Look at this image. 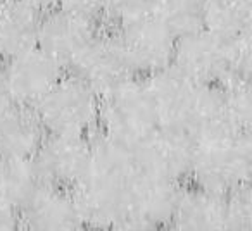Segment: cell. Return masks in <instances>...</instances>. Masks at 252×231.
I'll return each mask as SVG.
<instances>
[{
	"mask_svg": "<svg viewBox=\"0 0 252 231\" xmlns=\"http://www.w3.org/2000/svg\"><path fill=\"white\" fill-rule=\"evenodd\" d=\"M90 138L87 173L71 193L85 228L118 230L125 216L128 188L137 174L133 152L98 131Z\"/></svg>",
	"mask_w": 252,
	"mask_h": 231,
	"instance_id": "1",
	"label": "cell"
},
{
	"mask_svg": "<svg viewBox=\"0 0 252 231\" xmlns=\"http://www.w3.org/2000/svg\"><path fill=\"white\" fill-rule=\"evenodd\" d=\"M251 35L224 40L200 28L176 40L173 62L178 71L202 85L251 80Z\"/></svg>",
	"mask_w": 252,
	"mask_h": 231,
	"instance_id": "2",
	"label": "cell"
},
{
	"mask_svg": "<svg viewBox=\"0 0 252 231\" xmlns=\"http://www.w3.org/2000/svg\"><path fill=\"white\" fill-rule=\"evenodd\" d=\"M251 131L226 130L195 138L189 174L193 186L226 195L231 190L251 183Z\"/></svg>",
	"mask_w": 252,
	"mask_h": 231,
	"instance_id": "3",
	"label": "cell"
},
{
	"mask_svg": "<svg viewBox=\"0 0 252 231\" xmlns=\"http://www.w3.org/2000/svg\"><path fill=\"white\" fill-rule=\"evenodd\" d=\"M98 97L74 74H64L33 107L45 133L88 135L97 131Z\"/></svg>",
	"mask_w": 252,
	"mask_h": 231,
	"instance_id": "4",
	"label": "cell"
},
{
	"mask_svg": "<svg viewBox=\"0 0 252 231\" xmlns=\"http://www.w3.org/2000/svg\"><path fill=\"white\" fill-rule=\"evenodd\" d=\"M158 126L154 107L140 78L98 102V133L128 148L137 147Z\"/></svg>",
	"mask_w": 252,
	"mask_h": 231,
	"instance_id": "5",
	"label": "cell"
},
{
	"mask_svg": "<svg viewBox=\"0 0 252 231\" xmlns=\"http://www.w3.org/2000/svg\"><path fill=\"white\" fill-rule=\"evenodd\" d=\"M185 185L140 173L133 176L126 195V209L118 230L152 231L169 228Z\"/></svg>",
	"mask_w": 252,
	"mask_h": 231,
	"instance_id": "6",
	"label": "cell"
},
{
	"mask_svg": "<svg viewBox=\"0 0 252 231\" xmlns=\"http://www.w3.org/2000/svg\"><path fill=\"white\" fill-rule=\"evenodd\" d=\"M193 148L195 140L189 131L158 126L131 152L140 173L183 183L189 179Z\"/></svg>",
	"mask_w": 252,
	"mask_h": 231,
	"instance_id": "7",
	"label": "cell"
},
{
	"mask_svg": "<svg viewBox=\"0 0 252 231\" xmlns=\"http://www.w3.org/2000/svg\"><path fill=\"white\" fill-rule=\"evenodd\" d=\"M69 69L98 100L138 78L118 38L105 35H98Z\"/></svg>",
	"mask_w": 252,
	"mask_h": 231,
	"instance_id": "8",
	"label": "cell"
},
{
	"mask_svg": "<svg viewBox=\"0 0 252 231\" xmlns=\"http://www.w3.org/2000/svg\"><path fill=\"white\" fill-rule=\"evenodd\" d=\"M159 126L189 131L202 83L190 80L175 66L144 76L142 80Z\"/></svg>",
	"mask_w": 252,
	"mask_h": 231,
	"instance_id": "9",
	"label": "cell"
},
{
	"mask_svg": "<svg viewBox=\"0 0 252 231\" xmlns=\"http://www.w3.org/2000/svg\"><path fill=\"white\" fill-rule=\"evenodd\" d=\"M90 154V135L45 133L33 161L47 185L73 190L87 173Z\"/></svg>",
	"mask_w": 252,
	"mask_h": 231,
	"instance_id": "10",
	"label": "cell"
},
{
	"mask_svg": "<svg viewBox=\"0 0 252 231\" xmlns=\"http://www.w3.org/2000/svg\"><path fill=\"white\" fill-rule=\"evenodd\" d=\"M116 38L137 76H149L171 66L176 38L151 14L119 26Z\"/></svg>",
	"mask_w": 252,
	"mask_h": 231,
	"instance_id": "11",
	"label": "cell"
},
{
	"mask_svg": "<svg viewBox=\"0 0 252 231\" xmlns=\"http://www.w3.org/2000/svg\"><path fill=\"white\" fill-rule=\"evenodd\" d=\"M97 36L95 19L54 7L42 14L36 47L66 69L76 62Z\"/></svg>",
	"mask_w": 252,
	"mask_h": 231,
	"instance_id": "12",
	"label": "cell"
},
{
	"mask_svg": "<svg viewBox=\"0 0 252 231\" xmlns=\"http://www.w3.org/2000/svg\"><path fill=\"white\" fill-rule=\"evenodd\" d=\"M5 80L16 105L33 109L64 76V67L38 47L5 60Z\"/></svg>",
	"mask_w": 252,
	"mask_h": 231,
	"instance_id": "13",
	"label": "cell"
},
{
	"mask_svg": "<svg viewBox=\"0 0 252 231\" xmlns=\"http://www.w3.org/2000/svg\"><path fill=\"white\" fill-rule=\"evenodd\" d=\"M21 228L33 231L85 230L71 190L47 185L19 212Z\"/></svg>",
	"mask_w": 252,
	"mask_h": 231,
	"instance_id": "14",
	"label": "cell"
},
{
	"mask_svg": "<svg viewBox=\"0 0 252 231\" xmlns=\"http://www.w3.org/2000/svg\"><path fill=\"white\" fill-rule=\"evenodd\" d=\"M169 228L180 231H228L226 195L185 186Z\"/></svg>",
	"mask_w": 252,
	"mask_h": 231,
	"instance_id": "15",
	"label": "cell"
},
{
	"mask_svg": "<svg viewBox=\"0 0 252 231\" xmlns=\"http://www.w3.org/2000/svg\"><path fill=\"white\" fill-rule=\"evenodd\" d=\"M42 14L21 0L0 2V59L9 60L36 47Z\"/></svg>",
	"mask_w": 252,
	"mask_h": 231,
	"instance_id": "16",
	"label": "cell"
},
{
	"mask_svg": "<svg viewBox=\"0 0 252 231\" xmlns=\"http://www.w3.org/2000/svg\"><path fill=\"white\" fill-rule=\"evenodd\" d=\"M45 130L33 109L12 105L0 114V159H28L40 147Z\"/></svg>",
	"mask_w": 252,
	"mask_h": 231,
	"instance_id": "17",
	"label": "cell"
},
{
	"mask_svg": "<svg viewBox=\"0 0 252 231\" xmlns=\"http://www.w3.org/2000/svg\"><path fill=\"white\" fill-rule=\"evenodd\" d=\"M47 186L33 157L0 159V199L21 212Z\"/></svg>",
	"mask_w": 252,
	"mask_h": 231,
	"instance_id": "18",
	"label": "cell"
},
{
	"mask_svg": "<svg viewBox=\"0 0 252 231\" xmlns=\"http://www.w3.org/2000/svg\"><path fill=\"white\" fill-rule=\"evenodd\" d=\"M252 0H204V28L224 40L251 35Z\"/></svg>",
	"mask_w": 252,
	"mask_h": 231,
	"instance_id": "19",
	"label": "cell"
},
{
	"mask_svg": "<svg viewBox=\"0 0 252 231\" xmlns=\"http://www.w3.org/2000/svg\"><path fill=\"white\" fill-rule=\"evenodd\" d=\"M149 14L178 40L204 28V0H151Z\"/></svg>",
	"mask_w": 252,
	"mask_h": 231,
	"instance_id": "20",
	"label": "cell"
},
{
	"mask_svg": "<svg viewBox=\"0 0 252 231\" xmlns=\"http://www.w3.org/2000/svg\"><path fill=\"white\" fill-rule=\"evenodd\" d=\"M223 109L231 128L251 131L252 124V95L251 80H231L221 85Z\"/></svg>",
	"mask_w": 252,
	"mask_h": 231,
	"instance_id": "21",
	"label": "cell"
},
{
	"mask_svg": "<svg viewBox=\"0 0 252 231\" xmlns=\"http://www.w3.org/2000/svg\"><path fill=\"white\" fill-rule=\"evenodd\" d=\"M228 230L249 231L252 228V193L251 183L226 193Z\"/></svg>",
	"mask_w": 252,
	"mask_h": 231,
	"instance_id": "22",
	"label": "cell"
},
{
	"mask_svg": "<svg viewBox=\"0 0 252 231\" xmlns=\"http://www.w3.org/2000/svg\"><path fill=\"white\" fill-rule=\"evenodd\" d=\"M151 0H102V16L118 26L149 14Z\"/></svg>",
	"mask_w": 252,
	"mask_h": 231,
	"instance_id": "23",
	"label": "cell"
},
{
	"mask_svg": "<svg viewBox=\"0 0 252 231\" xmlns=\"http://www.w3.org/2000/svg\"><path fill=\"white\" fill-rule=\"evenodd\" d=\"M56 7L90 19H97L98 16H102V0H57Z\"/></svg>",
	"mask_w": 252,
	"mask_h": 231,
	"instance_id": "24",
	"label": "cell"
},
{
	"mask_svg": "<svg viewBox=\"0 0 252 231\" xmlns=\"http://www.w3.org/2000/svg\"><path fill=\"white\" fill-rule=\"evenodd\" d=\"M21 228V216L11 203L0 199V231H14Z\"/></svg>",
	"mask_w": 252,
	"mask_h": 231,
	"instance_id": "25",
	"label": "cell"
},
{
	"mask_svg": "<svg viewBox=\"0 0 252 231\" xmlns=\"http://www.w3.org/2000/svg\"><path fill=\"white\" fill-rule=\"evenodd\" d=\"M12 105H16V104H14V100H12L11 90H9L7 80H5L4 67H0V114H4Z\"/></svg>",
	"mask_w": 252,
	"mask_h": 231,
	"instance_id": "26",
	"label": "cell"
},
{
	"mask_svg": "<svg viewBox=\"0 0 252 231\" xmlns=\"http://www.w3.org/2000/svg\"><path fill=\"white\" fill-rule=\"evenodd\" d=\"M21 2L32 5L33 9H36L40 12H47L57 5V0H21Z\"/></svg>",
	"mask_w": 252,
	"mask_h": 231,
	"instance_id": "27",
	"label": "cell"
},
{
	"mask_svg": "<svg viewBox=\"0 0 252 231\" xmlns=\"http://www.w3.org/2000/svg\"><path fill=\"white\" fill-rule=\"evenodd\" d=\"M0 2H2V0H0Z\"/></svg>",
	"mask_w": 252,
	"mask_h": 231,
	"instance_id": "28",
	"label": "cell"
}]
</instances>
